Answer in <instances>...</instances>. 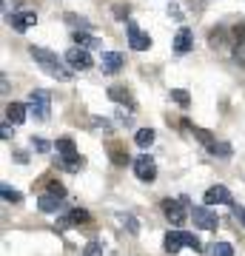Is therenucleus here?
Instances as JSON below:
<instances>
[{
	"label": "nucleus",
	"instance_id": "25",
	"mask_svg": "<svg viewBox=\"0 0 245 256\" xmlns=\"http://www.w3.org/2000/svg\"><path fill=\"white\" fill-rule=\"evenodd\" d=\"M109 154H111V162H114V165H126V162H128V154H126L120 146H111Z\"/></svg>",
	"mask_w": 245,
	"mask_h": 256
},
{
	"label": "nucleus",
	"instance_id": "3",
	"mask_svg": "<svg viewBox=\"0 0 245 256\" xmlns=\"http://www.w3.org/2000/svg\"><path fill=\"white\" fill-rule=\"evenodd\" d=\"M134 176L140 182H154L157 180V162L148 154H140L134 160Z\"/></svg>",
	"mask_w": 245,
	"mask_h": 256
},
{
	"label": "nucleus",
	"instance_id": "28",
	"mask_svg": "<svg viewBox=\"0 0 245 256\" xmlns=\"http://www.w3.org/2000/svg\"><path fill=\"white\" fill-rule=\"evenodd\" d=\"M60 162H63V168H66V171H72V174H74V171H80V168H83V156H72V160H60Z\"/></svg>",
	"mask_w": 245,
	"mask_h": 256
},
{
	"label": "nucleus",
	"instance_id": "20",
	"mask_svg": "<svg viewBox=\"0 0 245 256\" xmlns=\"http://www.w3.org/2000/svg\"><path fill=\"white\" fill-rule=\"evenodd\" d=\"M134 142L140 148H148L151 142H154V128H140V131L134 134Z\"/></svg>",
	"mask_w": 245,
	"mask_h": 256
},
{
	"label": "nucleus",
	"instance_id": "17",
	"mask_svg": "<svg viewBox=\"0 0 245 256\" xmlns=\"http://www.w3.org/2000/svg\"><path fill=\"white\" fill-rule=\"evenodd\" d=\"M55 148H57V154H60V160H72V156H80L77 154V146H74V140H69V137H60L55 142Z\"/></svg>",
	"mask_w": 245,
	"mask_h": 256
},
{
	"label": "nucleus",
	"instance_id": "12",
	"mask_svg": "<svg viewBox=\"0 0 245 256\" xmlns=\"http://www.w3.org/2000/svg\"><path fill=\"white\" fill-rule=\"evenodd\" d=\"M91 220V214L86 208H74V210H69L63 220L57 222V228H69V225H86V222Z\"/></svg>",
	"mask_w": 245,
	"mask_h": 256
},
{
	"label": "nucleus",
	"instance_id": "7",
	"mask_svg": "<svg viewBox=\"0 0 245 256\" xmlns=\"http://www.w3.org/2000/svg\"><path fill=\"white\" fill-rule=\"evenodd\" d=\"M191 220H194V225L202 230H217L219 220H217V214H211L208 208H194L191 210Z\"/></svg>",
	"mask_w": 245,
	"mask_h": 256
},
{
	"label": "nucleus",
	"instance_id": "9",
	"mask_svg": "<svg viewBox=\"0 0 245 256\" xmlns=\"http://www.w3.org/2000/svg\"><path fill=\"white\" fill-rule=\"evenodd\" d=\"M6 20L12 23L15 32H26V28H32L37 23V14H35V12H12Z\"/></svg>",
	"mask_w": 245,
	"mask_h": 256
},
{
	"label": "nucleus",
	"instance_id": "32",
	"mask_svg": "<svg viewBox=\"0 0 245 256\" xmlns=\"http://www.w3.org/2000/svg\"><path fill=\"white\" fill-rule=\"evenodd\" d=\"M114 18L128 23V6H114Z\"/></svg>",
	"mask_w": 245,
	"mask_h": 256
},
{
	"label": "nucleus",
	"instance_id": "37",
	"mask_svg": "<svg viewBox=\"0 0 245 256\" xmlns=\"http://www.w3.org/2000/svg\"><path fill=\"white\" fill-rule=\"evenodd\" d=\"M236 220H239V222L245 225V208H236Z\"/></svg>",
	"mask_w": 245,
	"mask_h": 256
},
{
	"label": "nucleus",
	"instance_id": "5",
	"mask_svg": "<svg viewBox=\"0 0 245 256\" xmlns=\"http://www.w3.org/2000/svg\"><path fill=\"white\" fill-rule=\"evenodd\" d=\"M63 60L72 66V68H77V72H86V68H91V66H94V60H91V54H89V48H80V46H72L69 52H66Z\"/></svg>",
	"mask_w": 245,
	"mask_h": 256
},
{
	"label": "nucleus",
	"instance_id": "36",
	"mask_svg": "<svg viewBox=\"0 0 245 256\" xmlns=\"http://www.w3.org/2000/svg\"><path fill=\"white\" fill-rule=\"evenodd\" d=\"M168 14H171V18H177V20H180V18H182V12H180V9H177V6H168Z\"/></svg>",
	"mask_w": 245,
	"mask_h": 256
},
{
	"label": "nucleus",
	"instance_id": "24",
	"mask_svg": "<svg viewBox=\"0 0 245 256\" xmlns=\"http://www.w3.org/2000/svg\"><path fill=\"white\" fill-rule=\"evenodd\" d=\"M211 256H234V248L228 242H214L211 245Z\"/></svg>",
	"mask_w": 245,
	"mask_h": 256
},
{
	"label": "nucleus",
	"instance_id": "34",
	"mask_svg": "<svg viewBox=\"0 0 245 256\" xmlns=\"http://www.w3.org/2000/svg\"><path fill=\"white\" fill-rule=\"evenodd\" d=\"M91 122H94V126H97V128H106V131H109V120H103V117H94V120H91Z\"/></svg>",
	"mask_w": 245,
	"mask_h": 256
},
{
	"label": "nucleus",
	"instance_id": "35",
	"mask_svg": "<svg viewBox=\"0 0 245 256\" xmlns=\"http://www.w3.org/2000/svg\"><path fill=\"white\" fill-rule=\"evenodd\" d=\"M0 92H3V94L9 92V77H6V74H3V77H0Z\"/></svg>",
	"mask_w": 245,
	"mask_h": 256
},
{
	"label": "nucleus",
	"instance_id": "16",
	"mask_svg": "<svg viewBox=\"0 0 245 256\" xmlns=\"http://www.w3.org/2000/svg\"><path fill=\"white\" fill-rule=\"evenodd\" d=\"M182 126H188V131H191V134H194V137H197V140H200V142H202V146H205V148H214V146H217V140H214V134H211L208 128L191 126V122H182Z\"/></svg>",
	"mask_w": 245,
	"mask_h": 256
},
{
	"label": "nucleus",
	"instance_id": "15",
	"mask_svg": "<svg viewBox=\"0 0 245 256\" xmlns=\"http://www.w3.org/2000/svg\"><path fill=\"white\" fill-rule=\"evenodd\" d=\"M26 114H29V106H23V102H9L6 106V117H9L12 126H20L26 120Z\"/></svg>",
	"mask_w": 245,
	"mask_h": 256
},
{
	"label": "nucleus",
	"instance_id": "19",
	"mask_svg": "<svg viewBox=\"0 0 245 256\" xmlns=\"http://www.w3.org/2000/svg\"><path fill=\"white\" fill-rule=\"evenodd\" d=\"M72 37H74V43H77L80 48H97V46H100V40H97V37H91L89 32H80V28H77Z\"/></svg>",
	"mask_w": 245,
	"mask_h": 256
},
{
	"label": "nucleus",
	"instance_id": "13",
	"mask_svg": "<svg viewBox=\"0 0 245 256\" xmlns=\"http://www.w3.org/2000/svg\"><path fill=\"white\" fill-rule=\"evenodd\" d=\"M163 248H165V254H177L180 248H185V230H168L163 239Z\"/></svg>",
	"mask_w": 245,
	"mask_h": 256
},
{
	"label": "nucleus",
	"instance_id": "31",
	"mask_svg": "<svg viewBox=\"0 0 245 256\" xmlns=\"http://www.w3.org/2000/svg\"><path fill=\"white\" fill-rule=\"evenodd\" d=\"M49 194H55V196H60V200H63L66 196V188L60 182H49Z\"/></svg>",
	"mask_w": 245,
	"mask_h": 256
},
{
	"label": "nucleus",
	"instance_id": "8",
	"mask_svg": "<svg viewBox=\"0 0 245 256\" xmlns=\"http://www.w3.org/2000/svg\"><path fill=\"white\" fill-rule=\"evenodd\" d=\"M205 205H234V196L225 185H211L205 191Z\"/></svg>",
	"mask_w": 245,
	"mask_h": 256
},
{
	"label": "nucleus",
	"instance_id": "6",
	"mask_svg": "<svg viewBox=\"0 0 245 256\" xmlns=\"http://www.w3.org/2000/svg\"><path fill=\"white\" fill-rule=\"evenodd\" d=\"M182 205H185V202H171V200H165L163 202V214H165V220L171 222L174 228H180L182 222L185 220H191V214H185V208H182Z\"/></svg>",
	"mask_w": 245,
	"mask_h": 256
},
{
	"label": "nucleus",
	"instance_id": "1",
	"mask_svg": "<svg viewBox=\"0 0 245 256\" xmlns=\"http://www.w3.org/2000/svg\"><path fill=\"white\" fill-rule=\"evenodd\" d=\"M29 54L35 57V63L40 66L46 74H52L55 80H63V82H66V80H72V72L66 68L63 60H60L55 52H49V48H40V46H32V48H29Z\"/></svg>",
	"mask_w": 245,
	"mask_h": 256
},
{
	"label": "nucleus",
	"instance_id": "11",
	"mask_svg": "<svg viewBox=\"0 0 245 256\" xmlns=\"http://www.w3.org/2000/svg\"><path fill=\"white\" fill-rule=\"evenodd\" d=\"M191 48H194V32L182 26L180 32L174 34V52H177V54H188Z\"/></svg>",
	"mask_w": 245,
	"mask_h": 256
},
{
	"label": "nucleus",
	"instance_id": "18",
	"mask_svg": "<svg viewBox=\"0 0 245 256\" xmlns=\"http://www.w3.org/2000/svg\"><path fill=\"white\" fill-rule=\"evenodd\" d=\"M60 202H63V200H60V196H55V194H43V196L37 200V208L43 210V214H55Z\"/></svg>",
	"mask_w": 245,
	"mask_h": 256
},
{
	"label": "nucleus",
	"instance_id": "14",
	"mask_svg": "<svg viewBox=\"0 0 245 256\" xmlns=\"http://www.w3.org/2000/svg\"><path fill=\"white\" fill-rule=\"evenodd\" d=\"M109 100H114L117 106H128L131 111L137 108V106H134V97H131V92H128V88H123V86H111V88H109Z\"/></svg>",
	"mask_w": 245,
	"mask_h": 256
},
{
	"label": "nucleus",
	"instance_id": "21",
	"mask_svg": "<svg viewBox=\"0 0 245 256\" xmlns=\"http://www.w3.org/2000/svg\"><path fill=\"white\" fill-rule=\"evenodd\" d=\"M225 37H228V28H211V34H208V43L211 48H219V46H225Z\"/></svg>",
	"mask_w": 245,
	"mask_h": 256
},
{
	"label": "nucleus",
	"instance_id": "30",
	"mask_svg": "<svg viewBox=\"0 0 245 256\" xmlns=\"http://www.w3.org/2000/svg\"><path fill=\"white\" fill-rule=\"evenodd\" d=\"M120 220H123V225H126L131 234H137V230H140V225H137V220L131 216V214H120Z\"/></svg>",
	"mask_w": 245,
	"mask_h": 256
},
{
	"label": "nucleus",
	"instance_id": "23",
	"mask_svg": "<svg viewBox=\"0 0 245 256\" xmlns=\"http://www.w3.org/2000/svg\"><path fill=\"white\" fill-rule=\"evenodd\" d=\"M83 256H103V239H91L89 245L83 248Z\"/></svg>",
	"mask_w": 245,
	"mask_h": 256
},
{
	"label": "nucleus",
	"instance_id": "2",
	"mask_svg": "<svg viewBox=\"0 0 245 256\" xmlns=\"http://www.w3.org/2000/svg\"><path fill=\"white\" fill-rule=\"evenodd\" d=\"M29 114L35 120H40V122H46L49 114H52V94L43 92V88H35L29 94Z\"/></svg>",
	"mask_w": 245,
	"mask_h": 256
},
{
	"label": "nucleus",
	"instance_id": "33",
	"mask_svg": "<svg viewBox=\"0 0 245 256\" xmlns=\"http://www.w3.org/2000/svg\"><path fill=\"white\" fill-rule=\"evenodd\" d=\"M234 60L239 66H245V43H239V46H236V52H234Z\"/></svg>",
	"mask_w": 245,
	"mask_h": 256
},
{
	"label": "nucleus",
	"instance_id": "10",
	"mask_svg": "<svg viewBox=\"0 0 245 256\" xmlns=\"http://www.w3.org/2000/svg\"><path fill=\"white\" fill-rule=\"evenodd\" d=\"M123 63H126V57L120 54V52H103V57H100L103 74H117L123 68Z\"/></svg>",
	"mask_w": 245,
	"mask_h": 256
},
{
	"label": "nucleus",
	"instance_id": "26",
	"mask_svg": "<svg viewBox=\"0 0 245 256\" xmlns=\"http://www.w3.org/2000/svg\"><path fill=\"white\" fill-rule=\"evenodd\" d=\"M32 148H35L37 154H49V151H52V142L43 140V137H32Z\"/></svg>",
	"mask_w": 245,
	"mask_h": 256
},
{
	"label": "nucleus",
	"instance_id": "27",
	"mask_svg": "<svg viewBox=\"0 0 245 256\" xmlns=\"http://www.w3.org/2000/svg\"><path fill=\"white\" fill-rule=\"evenodd\" d=\"M0 191H3V200H6V202H20V200H23V194L15 191V188H12V185H6V182H3V188H0Z\"/></svg>",
	"mask_w": 245,
	"mask_h": 256
},
{
	"label": "nucleus",
	"instance_id": "4",
	"mask_svg": "<svg viewBox=\"0 0 245 256\" xmlns=\"http://www.w3.org/2000/svg\"><path fill=\"white\" fill-rule=\"evenodd\" d=\"M126 32H128V46L134 48V52H148V48H151V37L145 34L134 20H128L126 23Z\"/></svg>",
	"mask_w": 245,
	"mask_h": 256
},
{
	"label": "nucleus",
	"instance_id": "22",
	"mask_svg": "<svg viewBox=\"0 0 245 256\" xmlns=\"http://www.w3.org/2000/svg\"><path fill=\"white\" fill-rule=\"evenodd\" d=\"M171 100L177 102L180 108H188V106H191V94L182 92V88H171Z\"/></svg>",
	"mask_w": 245,
	"mask_h": 256
},
{
	"label": "nucleus",
	"instance_id": "29",
	"mask_svg": "<svg viewBox=\"0 0 245 256\" xmlns=\"http://www.w3.org/2000/svg\"><path fill=\"white\" fill-rule=\"evenodd\" d=\"M208 151H211L214 156H231V146H228V142H217V146L208 148Z\"/></svg>",
	"mask_w": 245,
	"mask_h": 256
}]
</instances>
